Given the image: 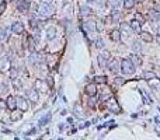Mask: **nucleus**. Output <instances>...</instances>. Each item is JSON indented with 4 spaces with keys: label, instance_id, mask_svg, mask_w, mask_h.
I'll list each match as a JSON object with an SVG mask.
<instances>
[{
    "label": "nucleus",
    "instance_id": "6",
    "mask_svg": "<svg viewBox=\"0 0 160 140\" xmlns=\"http://www.w3.org/2000/svg\"><path fill=\"white\" fill-rule=\"evenodd\" d=\"M84 91L86 94L89 95V97H96L97 95V92H98V90H97V86H96V83H91V84H87L84 88Z\"/></svg>",
    "mask_w": 160,
    "mask_h": 140
},
{
    "label": "nucleus",
    "instance_id": "28",
    "mask_svg": "<svg viewBox=\"0 0 160 140\" xmlns=\"http://www.w3.org/2000/svg\"><path fill=\"white\" fill-rule=\"evenodd\" d=\"M94 83H96V84H105L107 79L104 76H96V77H94Z\"/></svg>",
    "mask_w": 160,
    "mask_h": 140
},
{
    "label": "nucleus",
    "instance_id": "46",
    "mask_svg": "<svg viewBox=\"0 0 160 140\" xmlns=\"http://www.w3.org/2000/svg\"><path fill=\"white\" fill-rule=\"evenodd\" d=\"M135 1H138V3H142V1H143V0H135Z\"/></svg>",
    "mask_w": 160,
    "mask_h": 140
},
{
    "label": "nucleus",
    "instance_id": "25",
    "mask_svg": "<svg viewBox=\"0 0 160 140\" xmlns=\"http://www.w3.org/2000/svg\"><path fill=\"white\" fill-rule=\"evenodd\" d=\"M155 77H157L155 71H145L143 74H142V79H145L146 81L150 80V79H155Z\"/></svg>",
    "mask_w": 160,
    "mask_h": 140
},
{
    "label": "nucleus",
    "instance_id": "16",
    "mask_svg": "<svg viewBox=\"0 0 160 140\" xmlns=\"http://www.w3.org/2000/svg\"><path fill=\"white\" fill-rule=\"evenodd\" d=\"M35 87H37L38 90L41 88V91H42V92L48 91V86H47V83H45L44 80H37V81H35ZM38 90H37V91H38Z\"/></svg>",
    "mask_w": 160,
    "mask_h": 140
},
{
    "label": "nucleus",
    "instance_id": "18",
    "mask_svg": "<svg viewBox=\"0 0 160 140\" xmlns=\"http://www.w3.org/2000/svg\"><path fill=\"white\" fill-rule=\"evenodd\" d=\"M27 95H28V100H31L34 102L38 101V91L37 90H28V91H27Z\"/></svg>",
    "mask_w": 160,
    "mask_h": 140
},
{
    "label": "nucleus",
    "instance_id": "42",
    "mask_svg": "<svg viewBox=\"0 0 160 140\" xmlns=\"http://www.w3.org/2000/svg\"><path fill=\"white\" fill-rule=\"evenodd\" d=\"M96 104H97V101L94 100V98H91V100H90V102H89V105H90L91 108H94V107H96Z\"/></svg>",
    "mask_w": 160,
    "mask_h": 140
},
{
    "label": "nucleus",
    "instance_id": "34",
    "mask_svg": "<svg viewBox=\"0 0 160 140\" xmlns=\"http://www.w3.org/2000/svg\"><path fill=\"white\" fill-rule=\"evenodd\" d=\"M13 86H14V88H16V90H20V88L23 87V84H21V81H20L16 77V79H13Z\"/></svg>",
    "mask_w": 160,
    "mask_h": 140
},
{
    "label": "nucleus",
    "instance_id": "17",
    "mask_svg": "<svg viewBox=\"0 0 160 140\" xmlns=\"http://www.w3.org/2000/svg\"><path fill=\"white\" fill-rule=\"evenodd\" d=\"M139 35H140V39H142V41H145V42H152V41H153V37H152V34H149V32L140 31V32H139Z\"/></svg>",
    "mask_w": 160,
    "mask_h": 140
},
{
    "label": "nucleus",
    "instance_id": "36",
    "mask_svg": "<svg viewBox=\"0 0 160 140\" xmlns=\"http://www.w3.org/2000/svg\"><path fill=\"white\" fill-rule=\"evenodd\" d=\"M96 46H97L98 49H103V48H104V41H103L101 38H97V39H96Z\"/></svg>",
    "mask_w": 160,
    "mask_h": 140
},
{
    "label": "nucleus",
    "instance_id": "9",
    "mask_svg": "<svg viewBox=\"0 0 160 140\" xmlns=\"http://www.w3.org/2000/svg\"><path fill=\"white\" fill-rule=\"evenodd\" d=\"M9 69H10V59L9 58L0 59V73H6Z\"/></svg>",
    "mask_w": 160,
    "mask_h": 140
},
{
    "label": "nucleus",
    "instance_id": "11",
    "mask_svg": "<svg viewBox=\"0 0 160 140\" xmlns=\"http://www.w3.org/2000/svg\"><path fill=\"white\" fill-rule=\"evenodd\" d=\"M73 113H75L76 118H83L84 116V111H83V108L80 104H75V107H73Z\"/></svg>",
    "mask_w": 160,
    "mask_h": 140
},
{
    "label": "nucleus",
    "instance_id": "33",
    "mask_svg": "<svg viewBox=\"0 0 160 140\" xmlns=\"http://www.w3.org/2000/svg\"><path fill=\"white\" fill-rule=\"evenodd\" d=\"M132 49L135 51V52H140V51H142V45H140V42H139V41H135L133 45H132Z\"/></svg>",
    "mask_w": 160,
    "mask_h": 140
},
{
    "label": "nucleus",
    "instance_id": "20",
    "mask_svg": "<svg viewBox=\"0 0 160 140\" xmlns=\"http://www.w3.org/2000/svg\"><path fill=\"white\" fill-rule=\"evenodd\" d=\"M107 67L110 69V71H112V73H115L117 71V69H118V60H115V59H112L108 65H107Z\"/></svg>",
    "mask_w": 160,
    "mask_h": 140
},
{
    "label": "nucleus",
    "instance_id": "49",
    "mask_svg": "<svg viewBox=\"0 0 160 140\" xmlns=\"http://www.w3.org/2000/svg\"><path fill=\"white\" fill-rule=\"evenodd\" d=\"M157 32H159V34H160V27H159V28H157Z\"/></svg>",
    "mask_w": 160,
    "mask_h": 140
},
{
    "label": "nucleus",
    "instance_id": "38",
    "mask_svg": "<svg viewBox=\"0 0 160 140\" xmlns=\"http://www.w3.org/2000/svg\"><path fill=\"white\" fill-rule=\"evenodd\" d=\"M9 70H10V77L11 79H16L17 77V69L16 67H10Z\"/></svg>",
    "mask_w": 160,
    "mask_h": 140
},
{
    "label": "nucleus",
    "instance_id": "43",
    "mask_svg": "<svg viewBox=\"0 0 160 140\" xmlns=\"http://www.w3.org/2000/svg\"><path fill=\"white\" fill-rule=\"evenodd\" d=\"M4 108H6V101L0 100V109H4Z\"/></svg>",
    "mask_w": 160,
    "mask_h": 140
},
{
    "label": "nucleus",
    "instance_id": "23",
    "mask_svg": "<svg viewBox=\"0 0 160 140\" xmlns=\"http://www.w3.org/2000/svg\"><path fill=\"white\" fill-rule=\"evenodd\" d=\"M55 37H56V30L53 27L48 28V30H47V38L51 41V39H55Z\"/></svg>",
    "mask_w": 160,
    "mask_h": 140
},
{
    "label": "nucleus",
    "instance_id": "31",
    "mask_svg": "<svg viewBox=\"0 0 160 140\" xmlns=\"http://www.w3.org/2000/svg\"><path fill=\"white\" fill-rule=\"evenodd\" d=\"M121 1H122V0H108V4L111 6L112 9H117V7H119Z\"/></svg>",
    "mask_w": 160,
    "mask_h": 140
},
{
    "label": "nucleus",
    "instance_id": "22",
    "mask_svg": "<svg viewBox=\"0 0 160 140\" xmlns=\"http://www.w3.org/2000/svg\"><path fill=\"white\" fill-rule=\"evenodd\" d=\"M27 48L30 49V51H35V41H34V38L32 37H28L27 38Z\"/></svg>",
    "mask_w": 160,
    "mask_h": 140
},
{
    "label": "nucleus",
    "instance_id": "10",
    "mask_svg": "<svg viewBox=\"0 0 160 140\" xmlns=\"http://www.w3.org/2000/svg\"><path fill=\"white\" fill-rule=\"evenodd\" d=\"M131 31H132V28L129 27V24H125V22L121 24V27H119V32H121V35H124V37H129V35H131Z\"/></svg>",
    "mask_w": 160,
    "mask_h": 140
},
{
    "label": "nucleus",
    "instance_id": "47",
    "mask_svg": "<svg viewBox=\"0 0 160 140\" xmlns=\"http://www.w3.org/2000/svg\"><path fill=\"white\" fill-rule=\"evenodd\" d=\"M87 1H89V3H93V1H96V0H87Z\"/></svg>",
    "mask_w": 160,
    "mask_h": 140
},
{
    "label": "nucleus",
    "instance_id": "35",
    "mask_svg": "<svg viewBox=\"0 0 160 140\" xmlns=\"http://www.w3.org/2000/svg\"><path fill=\"white\" fill-rule=\"evenodd\" d=\"M10 119L11 121H18V119H21V112H13L10 115Z\"/></svg>",
    "mask_w": 160,
    "mask_h": 140
},
{
    "label": "nucleus",
    "instance_id": "45",
    "mask_svg": "<svg viewBox=\"0 0 160 140\" xmlns=\"http://www.w3.org/2000/svg\"><path fill=\"white\" fill-rule=\"evenodd\" d=\"M66 112H68L66 109H62V111H60V115H66Z\"/></svg>",
    "mask_w": 160,
    "mask_h": 140
},
{
    "label": "nucleus",
    "instance_id": "7",
    "mask_svg": "<svg viewBox=\"0 0 160 140\" xmlns=\"http://www.w3.org/2000/svg\"><path fill=\"white\" fill-rule=\"evenodd\" d=\"M17 9H18V11H21V13H27V11L30 10L28 0H17Z\"/></svg>",
    "mask_w": 160,
    "mask_h": 140
},
{
    "label": "nucleus",
    "instance_id": "2",
    "mask_svg": "<svg viewBox=\"0 0 160 140\" xmlns=\"http://www.w3.org/2000/svg\"><path fill=\"white\" fill-rule=\"evenodd\" d=\"M38 13H39V16L42 17H51L53 14V7L49 3H42L38 7Z\"/></svg>",
    "mask_w": 160,
    "mask_h": 140
},
{
    "label": "nucleus",
    "instance_id": "8",
    "mask_svg": "<svg viewBox=\"0 0 160 140\" xmlns=\"http://www.w3.org/2000/svg\"><path fill=\"white\" fill-rule=\"evenodd\" d=\"M11 31L13 34H17V35H20V34L24 32V25H23V22L20 21H16L11 24Z\"/></svg>",
    "mask_w": 160,
    "mask_h": 140
},
{
    "label": "nucleus",
    "instance_id": "48",
    "mask_svg": "<svg viewBox=\"0 0 160 140\" xmlns=\"http://www.w3.org/2000/svg\"><path fill=\"white\" fill-rule=\"evenodd\" d=\"M1 51H3V46H1V45H0V53H1Z\"/></svg>",
    "mask_w": 160,
    "mask_h": 140
},
{
    "label": "nucleus",
    "instance_id": "37",
    "mask_svg": "<svg viewBox=\"0 0 160 140\" xmlns=\"http://www.w3.org/2000/svg\"><path fill=\"white\" fill-rule=\"evenodd\" d=\"M150 17L153 20H160V11H152L150 13Z\"/></svg>",
    "mask_w": 160,
    "mask_h": 140
},
{
    "label": "nucleus",
    "instance_id": "39",
    "mask_svg": "<svg viewBox=\"0 0 160 140\" xmlns=\"http://www.w3.org/2000/svg\"><path fill=\"white\" fill-rule=\"evenodd\" d=\"M115 83H117L118 86H122L124 83H125V80H124L122 77H117V79H115Z\"/></svg>",
    "mask_w": 160,
    "mask_h": 140
},
{
    "label": "nucleus",
    "instance_id": "5",
    "mask_svg": "<svg viewBox=\"0 0 160 140\" xmlns=\"http://www.w3.org/2000/svg\"><path fill=\"white\" fill-rule=\"evenodd\" d=\"M83 30H84L87 34H94L97 31V22L94 21H86L83 24Z\"/></svg>",
    "mask_w": 160,
    "mask_h": 140
},
{
    "label": "nucleus",
    "instance_id": "14",
    "mask_svg": "<svg viewBox=\"0 0 160 140\" xmlns=\"http://www.w3.org/2000/svg\"><path fill=\"white\" fill-rule=\"evenodd\" d=\"M6 107L9 108V109H11V111H14L17 108V105H16V98L14 97H7V101H6Z\"/></svg>",
    "mask_w": 160,
    "mask_h": 140
},
{
    "label": "nucleus",
    "instance_id": "29",
    "mask_svg": "<svg viewBox=\"0 0 160 140\" xmlns=\"http://www.w3.org/2000/svg\"><path fill=\"white\" fill-rule=\"evenodd\" d=\"M9 39V34H7V28H0V41Z\"/></svg>",
    "mask_w": 160,
    "mask_h": 140
},
{
    "label": "nucleus",
    "instance_id": "24",
    "mask_svg": "<svg viewBox=\"0 0 160 140\" xmlns=\"http://www.w3.org/2000/svg\"><path fill=\"white\" fill-rule=\"evenodd\" d=\"M111 39L115 41V42H119V41H121V32H119V30H114V31H112Z\"/></svg>",
    "mask_w": 160,
    "mask_h": 140
},
{
    "label": "nucleus",
    "instance_id": "50",
    "mask_svg": "<svg viewBox=\"0 0 160 140\" xmlns=\"http://www.w3.org/2000/svg\"><path fill=\"white\" fill-rule=\"evenodd\" d=\"M159 65H160V62H159Z\"/></svg>",
    "mask_w": 160,
    "mask_h": 140
},
{
    "label": "nucleus",
    "instance_id": "21",
    "mask_svg": "<svg viewBox=\"0 0 160 140\" xmlns=\"http://www.w3.org/2000/svg\"><path fill=\"white\" fill-rule=\"evenodd\" d=\"M80 14H81V17H89L91 14V10H90V7L89 6H81L80 7Z\"/></svg>",
    "mask_w": 160,
    "mask_h": 140
},
{
    "label": "nucleus",
    "instance_id": "15",
    "mask_svg": "<svg viewBox=\"0 0 160 140\" xmlns=\"http://www.w3.org/2000/svg\"><path fill=\"white\" fill-rule=\"evenodd\" d=\"M110 20H111V22H119V20H121V13L118 10H114L111 11V16H110Z\"/></svg>",
    "mask_w": 160,
    "mask_h": 140
},
{
    "label": "nucleus",
    "instance_id": "44",
    "mask_svg": "<svg viewBox=\"0 0 160 140\" xmlns=\"http://www.w3.org/2000/svg\"><path fill=\"white\" fill-rule=\"evenodd\" d=\"M156 41H157V43H159V45H160V34H159V35H157V37H156Z\"/></svg>",
    "mask_w": 160,
    "mask_h": 140
},
{
    "label": "nucleus",
    "instance_id": "26",
    "mask_svg": "<svg viewBox=\"0 0 160 140\" xmlns=\"http://www.w3.org/2000/svg\"><path fill=\"white\" fill-rule=\"evenodd\" d=\"M122 1H124V7L127 10H131V9H133V6H135V0H122Z\"/></svg>",
    "mask_w": 160,
    "mask_h": 140
},
{
    "label": "nucleus",
    "instance_id": "12",
    "mask_svg": "<svg viewBox=\"0 0 160 140\" xmlns=\"http://www.w3.org/2000/svg\"><path fill=\"white\" fill-rule=\"evenodd\" d=\"M148 83H149V86L152 87V90H160V79H157V77H155V79H150V80H148Z\"/></svg>",
    "mask_w": 160,
    "mask_h": 140
},
{
    "label": "nucleus",
    "instance_id": "40",
    "mask_svg": "<svg viewBox=\"0 0 160 140\" xmlns=\"http://www.w3.org/2000/svg\"><path fill=\"white\" fill-rule=\"evenodd\" d=\"M6 10V1H1L0 3V14H3Z\"/></svg>",
    "mask_w": 160,
    "mask_h": 140
},
{
    "label": "nucleus",
    "instance_id": "4",
    "mask_svg": "<svg viewBox=\"0 0 160 140\" xmlns=\"http://www.w3.org/2000/svg\"><path fill=\"white\" fill-rule=\"evenodd\" d=\"M16 105H17V108H18L21 112L28 111V101H27L24 97H17L16 98Z\"/></svg>",
    "mask_w": 160,
    "mask_h": 140
},
{
    "label": "nucleus",
    "instance_id": "41",
    "mask_svg": "<svg viewBox=\"0 0 160 140\" xmlns=\"http://www.w3.org/2000/svg\"><path fill=\"white\" fill-rule=\"evenodd\" d=\"M136 20H138L139 22H140V24H143L145 22V20H143V17L140 16V14H136Z\"/></svg>",
    "mask_w": 160,
    "mask_h": 140
},
{
    "label": "nucleus",
    "instance_id": "30",
    "mask_svg": "<svg viewBox=\"0 0 160 140\" xmlns=\"http://www.w3.org/2000/svg\"><path fill=\"white\" fill-rule=\"evenodd\" d=\"M131 60L133 62V65H142V58L140 56H138V55H132V58H131Z\"/></svg>",
    "mask_w": 160,
    "mask_h": 140
},
{
    "label": "nucleus",
    "instance_id": "13",
    "mask_svg": "<svg viewBox=\"0 0 160 140\" xmlns=\"http://www.w3.org/2000/svg\"><path fill=\"white\" fill-rule=\"evenodd\" d=\"M129 27L132 28V31H135V32L139 34V32H140V27H142V24H140V22L135 18V20H132V21L129 22Z\"/></svg>",
    "mask_w": 160,
    "mask_h": 140
},
{
    "label": "nucleus",
    "instance_id": "19",
    "mask_svg": "<svg viewBox=\"0 0 160 140\" xmlns=\"http://www.w3.org/2000/svg\"><path fill=\"white\" fill-rule=\"evenodd\" d=\"M97 60H98L100 67H101V69H105L107 67V60H108L105 56H104V55H98V56H97Z\"/></svg>",
    "mask_w": 160,
    "mask_h": 140
},
{
    "label": "nucleus",
    "instance_id": "27",
    "mask_svg": "<svg viewBox=\"0 0 160 140\" xmlns=\"http://www.w3.org/2000/svg\"><path fill=\"white\" fill-rule=\"evenodd\" d=\"M51 118H52V115H51V113H47L44 118L39 119V126H45V125H47V122H48Z\"/></svg>",
    "mask_w": 160,
    "mask_h": 140
},
{
    "label": "nucleus",
    "instance_id": "1",
    "mask_svg": "<svg viewBox=\"0 0 160 140\" xmlns=\"http://www.w3.org/2000/svg\"><path fill=\"white\" fill-rule=\"evenodd\" d=\"M135 65H133V62L131 59H122L121 60V71H122L124 74H133L135 73Z\"/></svg>",
    "mask_w": 160,
    "mask_h": 140
},
{
    "label": "nucleus",
    "instance_id": "32",
    "mask_svg": "<svg viewBox=\"0 0 160 140\" xmlns=\"http://www.w3.org/2000/svg\"><path fill=\"white\" fill-rule=\"evenodd\" d=\"M140 95L143 97V100H145V102H146V104H150V102H153V101H152V98H150L149 95H148V94H146V92L143 91V90H140Z\"/></svg>",
    "mask_w": 160,
    "mask_h": 140
},
{
    "label": "nucleus",
    "instance_id": "3",
    "mask_svg": "<svg viewBox=\"0 0 160 140\" xmlns=\"http://www.w3.org/2000/svg\"><path fill=\"white\" fill-rule=\"evenodd\" d=\"M107 109L112 113H121V108H119V105L117 104V101L114 98H110L107 101Z\"/></svg>",
    "mask_w": 160,
    "mask_h": 140
}]
</instances>
